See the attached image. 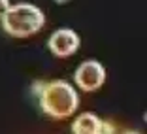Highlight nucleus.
I'll list each match as a JSON object with an SVG mask.
<instances>
[{
	"label": "nucleus",
	"mask_w": 147,
	"mask_h": 134,
	"mask_svg": "<svg viewBox=\"0 0 147 134\" xmlns=\"http://www.w3.org/2000/svg\"><path fill=\"white\" fill-rule=\"evenodd\" d=\"M42 108L53 119H66L78 110V93L66 81H53L42 93Z\"/></svg>",
	"instance_id": "obj_2"
},
{
	"label": "nucleus",
	"mask_w": 147,
	"mask_h": 134,
	"mask_svg": "<svg viewBox=\"0 0 147 134\" xmlns=\"http://www.w3.org/2000/svg\"><path fill=\"white\" fill-rule=\"evenodd\" d=\"M98 127H100L98 117L92 115V113H83V115H79L74 121L72 130H74V134H96Z\"/></svg>",
	"instance_id": "obj_5"
},
{
	"label": "nucleus",
	"mask_w": 147,
	"mask_h": 134,
	"mask_svg": "<svg viewBox=\"0 0 147 134\" xmlns=\"http://www.w3.org/2000/svg\"><path fill=\"white\" fill-rule=\"evenodd\" d=\"M79 47V36L70 28H61L51 34L49 38V49L53 55L66 59V57L74 55Z\"/></svg>",
	"instance_id": "obj_4"
},
{
	"label": "nucleus",
	"mask_w": 147,
	"mask_h": 134,
	"mask_svg": "<svg viewBox=\"0 0 147 134\" xmlns=\"http://www.w3.org/2000/svg\"><path fill=\"white\" fill-rule=\"evenodd\" d=\"M8 8H9V2H8V0H0V17L4 15V12Z\"/></svg>",
	"instance_id": "obj_7"
},
{
	"label": "nucleus",
	"mask_w": 147,
	"mask_h": 134,
	"mask_svg": "<svg viewBox=\"0 0 147 134\" xmlns=\"http://www.w3.org/2000/svg\"><path fill=\"white\" fill-rule=\"evenodd\" d=\"M143 121H145V123H147V112H145V113H143Z\"/></svg>",
	"instance_id": "obj_10"
},
{
	"label": "nucleus",
	"mask_w": 147,
	"mask_h": 134,
	"mask_svg": "<svg viewBox=\"0 0 147 134\" xmlns=\"http://www.w3.org/2000/svg\"><path fill=\"white\" fill-rule=\"evenodd\" d=\"M106 81V70L96 61H85L76 70V85L83 91H96Z\"/></svg>",
	"instance_id": "obj_3"
},
{
	"label": "nucleus",
	"mask_w": 147,
	"mask_h": 134,
	"mask_svg": "<svg viewBox=\"0 0 147 134\" xmlns=\"http://www.w3.org/2000/svg\"><path fill=\"white\" fill-rule=\"evenodd\" d=\"M55 2H59V4H64V2H68V0H55Z\"/></svg>",
	"instance_id": "obj_9"
},
{
	"label": "nucleus",
	"mask_w": 147,
	"mask_h": 134,
	"mask_svg": "<svg viewBox=\"0 0 147 134\" xmlns=\"http://www.w3.org/2000/svg\"><path fill=\"white\" fill-rule=\"evenodd\" d=\"M2 25L8 34L15 38H26L32 36L45 25L43 12L34 4H15L9 6L2 15Z\"/></svg>",
	"instance_id": "obj_1"
},
{
	"label": "nucleus",
	"mask_w": 147,
	"mask_h": 134,
	"mask_svg": "<svg viewBox=\"0 0 147 134\" xmlns=\"http://www.w3.org/2000/svg\"><path fill=\"white\" fill-rule=\"evenodd\" d=\"M96 134H113V130H111V127H109L108 123H100L98 132H96Z\"/></svg>",
	"instance_id": "obj_6"
},
{
	"label": "nucleus",
	"mask_w": 147,
	"mask_h": 134,
	"mask_svg": "<svg viewBox=\"0 0 147 134\" xmlns=\"http://www.w3.org/2000/svg\"><path fill=\"white\" fill-rule=\"evenodd\" d=\"M123 134H140V132H136V130H126V132H123Z\"/></svg>",
	"instance_id": "obj_8"
}]
</instances>
